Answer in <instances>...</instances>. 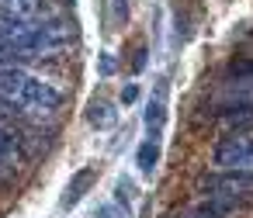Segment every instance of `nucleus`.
I'll return each mask as SVG.
<instances>
[{
  "mask_svg": "<svg viewBox=\"0 0 253 218\" xmlns=\"http://www.w3.org/2000/svg\"><path fill=\"white\" fill-rule=\"evenodd\" d=\"M111 70H115V59L104 52V59H101V73H111Z\"/></svg>",
  "mask_w": 253,
  "mask_h": 218,
  "instance_id": "nucleus-12",
  "label": "nucleus"
},
{
  "mask_svg": "<svg viewBox=\"0 0 253 218\" xmlns=\"http://www.w3.org/2000/svg\"><path fill=\"white\" fill-rule=\"evenodd\" d=\"M14 152H18V135H14L4 121H0V163H7Z\"/></svg>",
  "mask_w": 253,
  "mask_h": 218,
  "instance_id": "nucleus-9",
  "label": "nucleus"
},
{
  "mask_svg": "<svg viewBox=\"0 0 253 218\" xmlns=\"http://www.w3.org/2000/svg\"><path fill=\"white\" fill-rule=\"evenodd\" d=\"M163 121H167V97H163V90H156V97H153L149 108H146V135H149V139H160Z\"/></svg>",
  "mask_w": 253,
  "mask_h": 218,
  "instance_id": "nucleus-6",
  "label": "nucleus"
},
{
  "mask_svg": "<svg viewBox=\"0 0 253 218\" xmlns=\"http://www.w3.org/2000/svg\"><path fill=\"white\" fill-rule=\"evenodd\" d=\"M215 170H250L253 173V135H229L211 149Z\"/></svg>",
  "mask_w": 253,
  "mask_h": 218,
  "instance_id": "nucleus-3",
  "label": "nucleus"
},
{
  "mask_svg": "<svg viewBox=\"0 0 253 218\" xmlns=\"http://www.w3.org/2000/svg\"><path fill=\"white\" fill-rule=\"evenodd\" d=\"M156 163H160V142L156 139H146L139 145V152H135V166H139L142 177H153L156 173Z\"/></svg>",
  "mask_w": 253,
  "mask_h": 218,
  "instance_id": "nucleus-7",
  "label": "nucleus"
},
{
  "mask_svg": "<svg viewBox=\"0 0 253 218\" xmlns=\"http://www.w3.org/2000/svg\"><path fill=\"white\" fill-rule=\"evenodd\" d=\"M0 14L14 21H39L45 14V0H0Z\"/></svg>",
  "mask_w": 253,
  "mask_h": 218,
  "instance_id": "nucleus-5",
  "label": "nucleus"
},
{
  "mask_svg": "<svg viewBox=\"0 0 253 218\" xmlns=\"http://www.w3.org/2000/svg\"><path fill=\"white\" fill-rule=\"evenodd\" d=\"M115 14L118 18H128V4H125V0H115Z\"/></svg>",
  "mask_w": 253,
  "mask_h": 218,
  "instance_id": "nucleus-11",
  "label": "nucleus"
},
{
  "mask_svg": "<svg viewBox=\"0 0 253 218\" xmlns=\"http://www.w3.org/2000/svg\"><path fill=\"white\" fill-rule=\"evenodd\" d=\"M0 101L32 118H52L63 108V90L21 66H0Z\"/></svg>",
  "mask_w": 253,
  "mask_h": 218,
  "instance_id": "nucleus-1",
  "label": "nucleus"
},
{
  "mask_svg": "<svg viewBox=\"0 0 253 218\" xmlns=\"http://www.w3.org/2000/svg\"><path fill=\"white\" fill-rule=\"evenodd\" d=\"M253 190V173L250 170H211V173H201L198 177V194L201 197H236V194H246Z\"/></svg>",
  "mask_w": 253,
  "mask_h": 218,
  "instance_id": "nucleus-2",
  "label": "nucleus"
},
{
  "mask_svg": "<svg viewBox=\"0 0 253 218\" xmlns=\"http://www.w3.org/2000/svg\"><path fill=\"white\" fill-rule=\"evenodd\" d=\"M135 97H139V87H135V83H128V87H122V104H132Z\"/></svg>",
  "mask_w": 253,
  "mask_h": 218,
  "instance_id": "nucleus-10",
  "label": "nucleus"
},
{
  "mask_svg": "<svg viewBox=\"0 0 253 218\" xmlns=\"http://www.w3.org/2000/svg\"><path fill=\"white\" fill-rule=\"evenodd\" d=\"M87 121H90L94 128H101V132H104V128H111V125L118 121V114H115V108H111L108 101H94V104H90V111H87Z\"/></svg>",
  "mask_w": 253,
  "mask_h": 218,
  "instance_id": "nucleus-8",
  "label": "nucleus"
},
{
  "mask_svg": "<svg viewBox=\"0 0 253 218\" xmlns=\"http://www.w3.org/2000/svg\"><path fill=\"white\" fill-rule=\"evenodd\" d=\"M94 183H97V166H80V170L70 177V183H66L63 197H59V208H77V204L84 201V194H87Z\"/></svg>",
  "mask_w": 253,
  "mask_h": 218,
  "instance_id": "nucleus-4",
  "label": "nucleus"
}]
</instances>
